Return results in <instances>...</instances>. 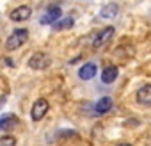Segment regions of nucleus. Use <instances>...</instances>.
Segmentation results:
<instances>
[{"instance_id": "6e6552de", "label": "nucleus", "mask_w": 151, "mask_h": 146, "mask_svg": "<svg viewBox=\"0 0 151 146\" xmlns=\"http://www.w3.org/2000/svg\"><path fill=\"white\" fill-rule=\"evenodd\" d=\"M96 71H98V68H96L94 62H86V64L78 69V77H80L82 80H91V79H94Z\"/></svg>"}, {"instance_id": "20e7f679", "label": "nucleus", "mask_w": 151, "mask_h": 146, "mask_svg": "<svg viewBox=\"0 0 151 146\" xmlns=\"http://www.w3.org/2000/svg\"><path fill=\"white\" fill-rule=\"evenodd\" d=\"M48 100H45V98H39V100H36V103L32 105V112H30V116H32V119L34 121H39V119H43L45 116H46V112H48Z\"/></svg>"}, {"instance_id": "4468645a", "label": "nucleus", "mask_w": 151, "mask_h": 146, "mask_svg": "<svg viewBox=\"0 0 151 146\" xmlns=\"http://www.w3.org/2000/svg\"><path fill=\"white\" fill-rule=\"evenodd\" d=\"M0 146H16V139L13 135H4L0 137Z\"/></svg>"}, {"instance_id": "dca6fc26", "label": "nucleus", "mask_w": 151, "mask_h": 146, "mask_svg": "<svg viewBox=\"0 0 151 146\" xmlns=\"http://www.w3.org/2000/svg\"><path fill=\"white\" fill-rule=\"evenodd\" d=\"M117 146H132V144H128V142H121V144H117Z\"/></svg>"}, {"instance_id": "ddd939ff", "label": "nucleus", "mask_w": 151, "mask_h": 146, "mask_svg": "<svg viewBox=\"0 0 151 146\" xmlns=\"http://www.w3.org/2000/svg\"><path fill=\"white\" fill-rule=\"evenodd\" d=\"M73 25H75V20H73L71 16H68V18L57 20V22L53 23V29H55V30H64V29H71Z\"/></svg>"}, {"instance_id": "1a4fd4ad", "label": "nucleus", "mask_w": 151, "mask_h": 146, "mask_svg": "<svg viewBox=\"0 0 151 146\" xmlns=\"http://www.w3.org/2000/svg\"><path fill=\"white\" fill-rule=\"evenodd\" d=\"M137 102L140 105H151V84H146L137 91Z\"/></svg>"}, {"instance_id": "7ed1b4c3", "label": "nucleus", "mask_w": 151, "mask_h": 146, "mask_svg": "<svg viewBox=\"0 0 151 146\" xmlns=\"http://www.w3.org/2000/svg\"><path fill=\"white\" fill-rule=\"evenodd\" d=\"M112 38H114V27H105V29L96 36L93 46H94L96 50H98V48H103V46H107V45L112 41Z\"/></svg>"}, {"instance_id": "9b49d317", "label": "nucleus", "mask_w": 151, "mask_h": 146, "mask_svg": "<svg viewBox=\"0 0 151 146\" xmlns=\"http://www.w3.org/2000/svg\"><path fill=\"white\" fill-rule=\"evenodd\" d=\"M110 109H112V98H110V96H103V98H100V102L96 103L94 112H96L98 116H101V114H107Z\"/></svg>"}, {"instance_id": "f8f14e48", "label": "nucleus", "mask_w": 151, "mask_h": 146, "mask_svg": "<svg viewBox=\"0 0 151 146\" xmlns=\"http://www.w3.org/2000/svg\"><path fill=\"white\" fill-rule=\"evenodd\" d=\"M117 13H119V6H117V4H114V2H110V4H107V6H103V7H101L100 16H101V18L110 20V18H116V16H117Z\"/></svg>"}, {"instance_id": "f03ea898", "label": "nucleus", "mask_w": 151, "mask_h": 146, "mask_svg": "<svg viewBox=\"0 0 151 146\" xmlns=\"http://www.w3.org/2000/svg\"><path fill=\"white\" fill-rule=\"evenodd\" d=\"M50 64H52L50 55H46V53H43V52H37V53H34V55L29 59V68H30V69H46Z\"/></svg>"}, {"instance_id": "9d476101", "label": "nucleus", "mask_w": 151, "mask_h": 146, "mask_svg": "<svg viewBox=\"0 0 151 146\" xmlns=\"http://www.w3.org/2000/svg\"><path fill=\"white\" fill-rule=\"evenodd\" d=\"M119 75V69L116 66H107L103 71H101V82L103 84H112Z\"/></svg>"}, {"instance_id": "f257e3e1", "label": "nucleus", "mask_w": 151, "mask_h": 146, "mask_svg": "<svg viewBox=\"0 0 151 146\" xmlns=\"http://www.w3.org/2000/svg\"><path fill=\"white\" fill-rule=\"evenodd\" d=\"M27 39H29V30H27V29H16V30H13L11 36L7 38V41H6V48H7L9 52H13V50L20 48Z\"/></svg>"}, {"instance_id": "2eb2a0df", "label": "nucleus", "mask_w": 151, "mask_h": 146, "mask_svg": "<svg viewBox=\"0 0 151 146\" xmlns=\"http://www.w3.org/2000/svg\"><path fill=\"white\" fill-rule=\"evenodd\" d=\"M4 102H6V96H0V105H2Z\"/></svg>"}, {"instance_id": "423d86ee", "label": "nucleus", "mask_w": 151, "mask_h": 146, "mask_svg": "<svg viewBox=\"0 0 151 146\" xmlns=\"http://www.w3.org/2000/svg\"><path fill=\"white\" fill-rule=\"evenodd\" d=\"M20 125V119L14 116V114H4L0 118V130L2 132H7V130H13Z\"/></svg>"}, {"instance_id": "39448f33", "label": "nucleus", "mask_w": 151, "mask_h": 146, "mask_svg": "<svg viewBox=\"0 0 151 146\" xmlns=\"http://www.w3.org/2000/svg\"><path fill=\"white\" fill-rule=\"evenodd\" d=\"M30 16H32V9H30L29 6H20V7L13 9L11 14H9V18H11L13 22H25V20H29Z\"/></svg>"}, {"instance_id": "0eeeda50", "label": "nucleus", "mask_w": 151, "mask_h": 146, "mask_svg": "<svg viewBox=\"0 0 151 146\" xmlns=\"http://www.w3.org/2000/svg\"><path fill=\"white\" fill-rule=\"evenodd\" d=\"M59 18H60V7L53 6V7H48V11L41 16V23L43 25H53Z\"/></svg>"}]
</instances>
